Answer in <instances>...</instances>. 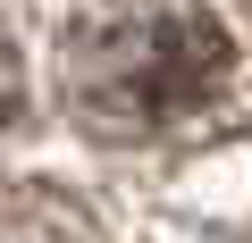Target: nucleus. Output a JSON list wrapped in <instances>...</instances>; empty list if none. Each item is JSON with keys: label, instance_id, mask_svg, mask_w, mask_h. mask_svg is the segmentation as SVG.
<instances>
[{"label": "nucleus", "instance_id": "obj_1", "mask_svg": "<svg viewBox=\"0 0 252 243\" xmlns=\"http://www.w3.org/2000/svg\"><path fill=\"white\" fill-rule=\"evenodd\" d=\"M227 76H235L227 26L185 0H118L67 34V59H59V92L76 126L118 135V143L193 117Z\"/></svg>", "mask_w": 252, "mask_h": 243}, {"label": "nucleus", "instance_id": "obj_2", "mask_svg": "<svg viewBox=\"0 0 252 243\" xmlns=\"http://www.w3.org/2000/svg\"><path fill=\"white\" fill-rule=\"evenodd\" d=\"M17 101H26V84H17V59L0 51V135L17 126Z\"/></svg>", "mask_w": 252, "mask_h": 243}]
</instances>
